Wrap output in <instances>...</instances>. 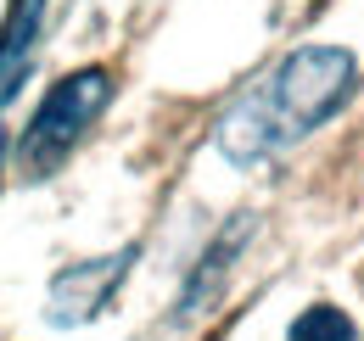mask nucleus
Here are the masks:
<instances>
[{
    "mask_svg": "<svg viewBox=\"0 0 364 341\" xmlns=\"http://www.w3.org/2000/svg\"><path fill=\"white\" fill-rule=\"evenodd\" d=\"M353 56L336 50V45H309V50H291L280 67L258 90H247L225 118H219V151H225L235 168H258L269 163L274 151H286L291 140L314 134L348 95H353Z\"/></svg>",
    "mask_w": 364,
    "mask_h": 341,
    "instance_id": "obj_1",
    "label": "nucleus"
},
{
    "mask_svg": "<svg viewBox=\"0 0 364 341\" xmlns=\"http://www.w3.org/2000/svg\"><path fill=\"white\" fill-rule=\"evenodd\" d=\"M112 101V73L107 67H79L68 79H56L34 112V124L23 134V168L28 179H50L73 157V146L85 140V129L101 118V107Z\"/></svg>",
    "mask_w": 364,
    "mask_h": 341,
    "instance_id": "obj_2",
    "label": "nucleus"
},
{
    "mask_svg": "<svg viewBox=\"0 0 364 341\" xmlns=\"http://www.w3.org/2000/svg\"><path fill=\"white\" fill-rule=\"evenodd\" d=\"M140 247L129 241L124 252H107V257H85V263H73V269H62L56 280H50V297H46V319L50 325H90L95 313L107 308V302L118 297V286L129 280V269H135Z\"/></svg>",
    "mask_w": 364,
    "mask_h": 341,
    "instance_id": "obj_3",
    "label": "nucleus"
},
{
    "mask_svg": "<svg viewBox=\"0 0 364 341\" xmlns=\"http://www.w3.org/2000/svg\"><path fill=\"white\" fill-rule=\"evenodd\" d=\"M247 235H252V213H235L225 229L208 241V252H202V263H196V274H191V286H185V297H180V319H196V313H208V308L219 302V286H225L230 263L241 257Z\"/></svg>",
    "mask_w": 364,
    "mask_h": 341,
    "instance_id": "obj_4",
    "label": "nucleus"
},
{
    "mask_svg": "<svg viewBox=\"0 0 364 341\" xmlns=\"http://www.w3.org/2000/svg\"><path fill=\"white\" fill-rule=\"evenodd\" d=\"M46 23V0H6V23H0V101H11L28 62H34V40Z\"/></svg>",
    "mask_w": 364,
    "mask_h": 341,
    "instance_id": "obj_5",
    "label": "nucleus"
},
{
    "mask_svg": "<svg viewBox=\"0 0 364 341\" xmlns=\"http://www.w3.org/2000/svg\"><path fill=\"white\" fill-rule=\"evenodd\" d=\"M286 341H359V330H353V319L336 302H314V308H303L291 319Z\"/></svg>",
    "mask_w": 364,
    "mask_h": 341,
    "instance_id": "obj_6",
    "label": "nucleus"
},
{
    "mask_svg": "<svg viewBox=\"0 0 364 341\" xmlns=\"http://www.w3.org/2000/svg\"><path fill=\"white\" fill-rule=\"evenodd\" d=\"M0 163H6V129H0Z\"/></svg>",
    "mask_w": 364,
    "mask_h": 341,
    "instance_id": "obj_7",
    "label": "nucleus"
}]
</instances>
